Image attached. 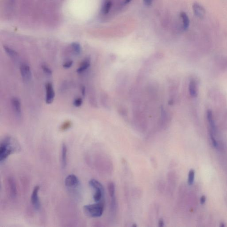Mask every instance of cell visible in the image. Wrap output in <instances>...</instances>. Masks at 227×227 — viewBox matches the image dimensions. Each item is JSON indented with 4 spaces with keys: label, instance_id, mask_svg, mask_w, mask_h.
Wrapping results in <instances>:
<instances>
[{
    "label": "cell",
    "instance_id": "277c9868",
    "mask_svg": "<svg viewBox=\"0 0 227 227\" xmlns=\"http://www.w3.org/2000/svg\"><path fill=\"white\" fill-rule=\"evenodd\" d=\"M20 74L24 81L29 82L32 78V72L30 66L26 63H22L20 67Z\"/></svg>",
    "mask_w": 227,
    "mask_h": 227
},
{
    "label": "cell",
    "instance_id": "4316f807",
    "mask_svg": "<svg viewBox=\"0 0 227 227\" xmlns=\"http://www.w3.org/2000/svg\"><path fill=\"white\" fill-rule=\"evenodd\" d=\"M154 0H143L144 4L146 6H150L152 4Z\"/></svg>",
    "mask_w": 227,
    "mask_h": 227
},
{
    "label": "cell",
    "instance_id": "4fadbf2b",
    "mask_svg": "<svg viewBox=\"0 0 227 227\" xmlns=\"http://www.w3.org/2000/svg\"><path fill=\"white\" fill-rule=\"evenodd\" d=\"M207 117L208 121L210 127V131L215 134L216 133V125H215L214 121L213 113L210 110H208L207 111Z\"/></svg>",
    "mask_w": 227,
    "mask_h": 227
},
{
    "label": "cell",
    "instance_id": "8fae6325",
    "mask_svg": "<svg viewBox=\"0 0 227 227\" xmlns=\"http://www.w3.org/2000/svg\"><path fill=\"white\" fill-rule=\"evenodd\" d=\"M90 65H91L90 58L89 57L85 58L84 61L82 62L79 67L77 68L76 72L78 74H81L87 70L90 67Z\"/></svg>",
    "mask_w": 227,
    "mask_h": 227
},
{
    "label": "cell",
    "instance_id": "9c48e42d",
    "mask_svg": "<svg viewBox=\"0 0 227 227\" xmlns=\"http://www.w3.org/2000/svg\"><path fill=\"white\" fill-rule=\"evenodd\" d=\"M192 10L195 15L197 18H204L205 14V11L204 8L198 3H194L192 5Z\"/></svg>",
    "mask_w": 227,
    "mask_h": 227
},
{
    "label": "cell",
    "instance_id": "f1b7e54d",
    "mask_svg": "<svg viewBox=\"0 0 227 227\" xmlns=\"http://www.w3.org/2000/svg\"><path fill=\"white\" fill-rule=\"evenodd\" d=\"M159 227H163L164 226V220H163V219H162V218H161V219H159Z\"/></svg>",
    "mask_w": 227,
    "mask_h": 227
},
{
    "label": "cell",
    "instance_id": "5b68a950",
    "mask_svg": "<svg viewBox=\"0 0 227 227\" xmlns=\"http://www.w3.org/2000/svg\"><path fill=\"white\" fill-rule=\"evenodd\" d=\"M46 95V104H51L53 102L55 96L54 89L53 85L51 82H47L45 85Z\"/></svg>",
    "mask_w": 227,
    "mask_h": 227
},
{
    "label": "cell",
    "instance_id": "7c38bea8",
    "mask_svg": "<svg viewBox=\"0 0 227 227\" xmlns=\"http://www.w3.org/2000/svg\"><path fill=\"white\" fill-rule=\"evenodd\" d=\"M189 90L191 96L196 97L197 96V84L196 81L194 79L190 80L189 85Z\"/></svg>",
    "mask_w": 227,
    "mask_h": 227
},
{
    "label": "cell",
    "instance_id": "52a82bcc",
    "mask_svg": "<svg viewBox=\"0 0 227 227\" xmlns=\"http://www.w3.org/2000/svg\"><path fill=\"white\" fill-rule=\"evenodd\" d=\"M40 189L39 186L34 187L31 195V202L33 207L36 210H39L41 208V203L38 197V192Z\"/></svg>",
    "mask_w": 227,
    "mask_h": 227
},
{
    "label": "cell",
    "instance_id": "cb8c5ba5",
    "mask_svg": "<svg viewBox=\"0 0 227 227\" xmlns=\"http://www.w3.org/2000/svg\"><path fill=\"white\" fill-rule=\"evenodd\" d=\"M83 103V100L82 98L80 97L77 98L75 99L73 102V105L76 107H80L82 105Z\"/></svg>",
    "mask_w": 227,
    "mask_h": 227
},
{
    "label": "cell",
    "instance_id": "3957f363",
    "mask_svg": "<svg viewBox=\"0 0 227 227\" xmlns=\"http://www.w3.org/2000/svg\"><path fill=\"white\" fill-rule=\"evenodd\" d=\"M89 185L95 190L93 199L95 202H99L101 201L104 196V189L103 185L100 182L94 179H91L89 182Z\"/></svg>",
    "mask_w": 227,
    "mask_h": 227
},
{
    "label": "cell",
    "instance_id": "30bf717a",
    "mask_svg": "<svg viewBox=\"0 0 227 227\" xmlns=\"http://www.w3.org/2000/svg\"><path fill=\"white\" fill-rule=\"evenodd\" d=\"M8 184L10 197L12 198H15L17 196V187L15 181L13 177L8 178Z\"/></svg>",
    "mask_w": 227,
    "mask_h": 227
},
{
    "label": "cell",
    "instance_id": "83f0119b",
    "mask_svg": "<svg viewBox=\"0 0 227 227\" xmlns=\"http://www.w3.org/2000/svg\"><path fill=\"white\" fill-rule=\"evenodd\" d=\"M80 91H81V94L83 96H84L86 94V89L84 86H82L81 87H80Z\"/></svg>",
    "mask_w": 227,
    "mask_h": 227
},
{
    "label": "cell",
    "instance_id": "d4e9b609",
    "mask_svg": "<svg viewBox=\"0 0 227 227\" xmlns=\"http://www.w3.org/2000/svg\"><path fill=\"white\" fill-rule=\"evenodd\" d=\"M210 136L211 140L213 146L215 147V148H217L218 146V144L217 141L215 139L214 134L212 133L211 131H210Z\"/></svg>",
    "mask_w": 227,
    "mask_h": 227
},
{
    "label": "cell",
    "instance_id": "f546056e",
    "mask_svg": "<svg viewBox=\"0 0 227 227\" xmlns=\"http://www.w3.org/2000/svg\"><path fill=\"white\" fill-rule=\"evenodd\" d=\"M205 201H206V197H205V196H202L201 197V199H200V202H201V204H204Z\"/></svg>",
    "mask_w": 227,
    "mask_h": 227
},
{
    "label": "cell",
    "instance_id": "7402d4cb",
    "mask_svg": "<svg viewBox=\"0 0 227 227\" xmlns=\"http://www.w3.org/2000/svg\"><path fill=\"white\" fill-rule=\"evenodd\" d=\"M101 102H102V104L105 108H109V101L108 100V97L107 95L105 94H103L102 96L101 97Z\"/></svg>",
    "mask_w": 227,
    "mask_h": 227
},
{
    "label": "cell",
    "instance_id": "44dd1931",
    "mask_svg": "<svg viewBox=\"0 0 227 227\" xmlns=\"http://www.w3.org/2000/svg\"><path fill=\"white\" fill-rule=\"evenodd\" d=\"M195 177V171L193 170H191L189 171L188 175V183L189 185L193 184Z\"/></svg>",
    "mask_w": 227,
    "mask_h": 227
},
{
    "label": "cell",
    "instance_id": "7a4b0ae2",
    "mask_svg": "<svg viewBox=\"0 0 227 227\" xmlns=\"http://www.w3.org/2000/svg\"><path fill=\"white\" fill-rule=\"evenodd\" d=\"M104 208V201H101L99 202H96L95 204L84 205L83 209L84 212L87 216L97 218L100 217L103 215Z\"/></svg>",
    "mask_w": 227,
    "mask_h": 227
},
{
    "label": "cell",
    "instance_id": "ac0fdd59",
    "mask_svg": "<svg viewBox=\"0 0 227 227\" xmlns=\"http://www.w3.org/2000/svg\"><path fill=\"white\" fill-rule=\"evenodd\" d=\"M71 47H72V49H73L74 53L77 55L80 54L82 49L81 46H80L79 43L77 42L73 43L71 45Z\"/></svg>",
    "mask_w": 227,
    "mask_h": 227
},
{
    "label": "cell",
    "instance_id": "9a60e30c",
    "mask_svg": "<svg viewBox=\"0 0 227 227\" xmlns=\"http://www.w3.org/2000/svg\"><path fill=\"white\" fill-rule=\"evenodd\" d=\"M181 18L182 20L183 28L184 30H186L189 28V17L185 12H181L180 14Z\"/></svg>",
    "mask_w": 227,
    "mask_h": 227
},
{
    "label": "cell",
    "instance_id": "ba28073f",
    "mask_svg": "<svg viewBox=\"0 0 227 227\" xmlns=\"http://www.w3.org/2000/svg\"><path fill=\"white\" fill-rule=\"evenodd\" d=\"M64 184L68 188H75L78 186V180L76 175L70 174L66 177Z\"/></svg>",
    "mask_w": 227,
    "mask_h": 227
},
{
    "label": "cell",
    "instance_id": "603a6c76",
    "mask_svg": "<svg viewBox=\"0 0 227 227\" xmlns=\"http://www.w3.org/2000/svg\"><path fill=\"white\" fill-rule=\"evenodd\" d=\"M43 72L46 74V75L48 76H51L52 74V72L51 70L49 68L48 66L46 64H43L41 66Z\"/></svg>",
    "mask_w": 227,
    "mask_h": 227
},
{
    "label": "cell",
    "instance_id": "1f68e13d",
    "mask_svg": "<svg viewBox=\"0 0 227 227\" xmlns=\"http://www.w3.org/2000/svg\"><path fill=\"white\" fill-rule=\"evenodd\" d=\"M133 227H137V225H135L134 224V225H133Z\"/></svg>",
    "mask_w": 227,
    "mask_h": 227
},
{
    "label": "cell",
    "instance_id": "e0dca14e",
    "mask_svg": "<svg viewBox=\"0 0 227 227\" xmlns=\"http://www.w3.org/2000/svg\"><path fill=\"white\" fill-rule=\"evenodd\" d=\"M3 48H4L5 52L10 57L15 58L18 57V53H17L15 50H14L13 48H11L7 46H3Z\"/></svg>",
    "mask_w": 227,
    "mask_h": 227
},
{
    "label": "cell",
    "instance_id": "484cf974",
    "mask_svg": "<svg viewBox=\"0 0 227 227\" xmlns=\"http://www.w3.org/2000/svg\"><path fill=\"white\" fill-rule=\"evenodd\" d=\"M73 61H68L63 63V68L68 69L72 67L73 66Z\"/></svg>",
    "mask_w": 227,
    "mask_h": 227
},
{
    "label": "cell",
    "instance_id": "5bb4252c",
    "mask_svg": "<svg viewBox=\"0 0 227 227\" xmlns=\"http://www.w3.org/2000/svg\"><path fill=\"white\" fill-rule=\"evenodd\" d=\"M67 147L65 143L62 144V153H61V165L63 169L65 168L67 165Z\"/></svg>",
    "mask_w": 227,
    "mask_h": 227
},
{
    "label": "cell",
    "instance_id": "2e32d148",
    "mask_svg": "<svg viewBox=\"0 0 227 227\" xmlns=\"http://www.w3.org/2000/svg\"><path fill=\"white\" fill-rule=\"evenodd\" d=\"M112 6V2L111 0H105L104 1L103 7H102V13L104 14H107L110 10Z\"/></svg>",
    "mask_w": 227,
    "mask_h": 227
},
{
    "label": "cell",
    "instance_id": "8992f818",
    "mask_svg": "<svg viewBox=\"0 0 227 227\" xmlns=\"http://www.w3.org/2000/svg\"><path fill=\"white\" fill-rule=\"evenodd\" d=\"M11 104L15 115L18 119H20L22 116V111L20 100L17 97H14L11 100Z\"/></svg>",
    "mask_w": 227,
    "mask_h": 227
},
{
    "label": "cell",
    "instance_id": "6da1fadb",
    "mask_svg": "<svg viewBox=\"0 0 227 227\" xmlns=\"http://www.w3.org/2000/svg\"><path fill=\"white\" fill-rule=\"evenodd\" d=\"M20 149V144L15 139L9 136L4 138L0 144V162H4L9 155L18 152Z\"/></svg>",
    "mask_w": 227,
    "mask_h": 227
},
{
    "label": "cell",
    "instance_id": "4dcf8cb0",
    "mask_svg": "<svg viewBox=\"0 0 227 227\" xmlns=\"http://www.w3.org/2000/svg\"><path fill=\"white\" fill-rule=\"evenodd\" d=\"M131 0H125V1L124 3L125 4H128L129 3H130V2H131Z\"/></svg>",
    "mask_w": 227,
    "mask_h": 227
},
{
    "label": "cell",
    "instance_id": "d6986e66",
    "mask_svg": "<svg viewBox=\"0 0 227 227\" xmlns=\"http://www.w3.org/2000/svg\"><path fill=\"white\" fill-rule=\"evenodd\" d=\"M72 126V122L69 120H67L63 122L60 128V131H64L70 128Z\"/></svg>",
    "mask_w": 227,
    "mask_h": 227
},
{
    "label": "cell",
    "instance_id": "ffe728a7",
    "mask_svg": "<svg viewBox=\"0 0 227 227\" xmlns=\"http://www.w3.org/2000/svg\"><path fill=\"white\" fill-rule=\"evenodd\" d=\"M109 192L112 198L115 197V185L113 182H111L109 183L108 186Z\"/></svg>",
    "mask_w": 227,
    "mask_h": 227
}]
</instances>
